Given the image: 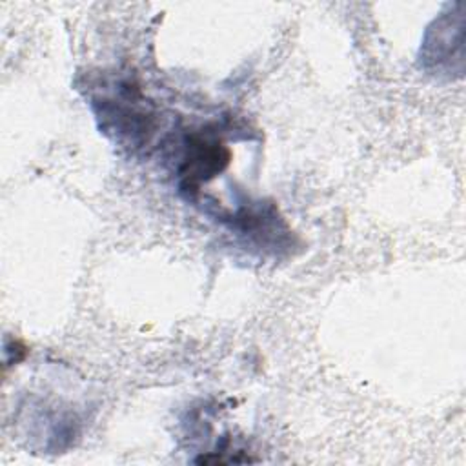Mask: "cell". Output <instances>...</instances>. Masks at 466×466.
I'll list each match as a JSON object with an SVG mask.
<instances>
[{"mask_svg":"<svg viewBox=\"0 0 466 466\" xmlns=\"http://www.w3.org/2000/svg\"><path fill=\"white\" fill-rule=\"evenodd\" d=\"M231 160V149L209 131H195L186 137V153L178 167L180 191L187 197L200 193V186L222 173Z\"/></svg>","mask_w":466,"mask_h":466,"instance_id":"obj_2","label":"cell"},{"mask_svg":"<svg viewBox=\"0 0 466 466\" xmlns=\"http://www.w3.org/2000/svg\"><path fill=\"white\" fill-rule=\"evenodd\" d=\"M422 60L426 69L437 73H459L453 66L457 60L462 66L464 60V16L444 15L428 27L426 40L422 44Z\"/></svg>","mask_w":466,"mask_h":466,"instance_id":"obj_3","label":"cell"},{"mask_svg":"<svg viewBox=\"0 0 466 466\" xmlns=\"http://www.w3.org/2000/svg\"><path fill=\"white\" fill-rule=\"evenodd\" d=\"M100 129L131 147L149 146L157 131V115L142 91L131 82H120L113 93L91 100Z\"/></svg>","mask_w":466,"mask_h":466,"instance_id":"obj_1","label":"cell"}]
</instances>
